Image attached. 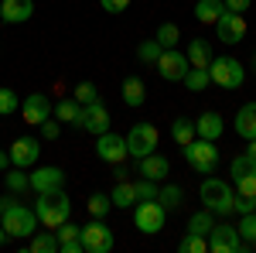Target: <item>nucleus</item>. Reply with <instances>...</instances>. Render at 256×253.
I'll return each mask as SVG.
<instances>
[{
	"mask_svg": "<svg viewBox=\"0 0 256 253\" xmlns=\"http://www.w3.org/2000/svg\"><path fill=\"white\" fill-rule=\"evenodd\" d=\"M222 4H226V11H236V14H242V11H246L253 0H222Z\"/></svg>",
	"mask_w": 256,
	"mask_h": 253,
	"instance_id": "49530a36",
	"label": "nucleus"
},
{
	"mask_svg": "<svg viewBox=\"0 0 256 253\" xmlns=\"http://www.w3.org/2000/svg\"><path fill=\"white\" fill-rule=\"evenodd\" d=\"M86 205H89V215H96V219H102V215L113 209V202H110V195H106V192L89 195V202H86Z\"/></svg>",
	"mask_w": 256,
	"mask_h": 253,
	"instance_id": "f704fd0d",
	"label": "nucleus"
},
{
	"mask_svg": "<svg viewBox=\"0 0 256 253\" xmlns=\"http://www.w3.org/2000/svg\"><path fill=\"white\" fill-rule=\"evenodd\" d=\"M7 188L18 195V192H28L31 188V178L24 175V168H14V171H7Z\"/></svg>",
	"mask_w": 256,
	"mask_h": 253,
	"instance_id": "58836bf2",
	"label": "nucleus"
},
{
	"mask_svg": "<svg viewBox=\"0 0 256 253\" xmlns=\"http://www.w3.org/2000/svg\"><path fill=\"white\" fill-rule=\"evenodd\" d=\"M229 171H232V181H236V178H246V175H256V157H250V154L232 157Z\"/></svg>",
	"mask_w": 256,
	"mask_h": 253,
	"instance_id": "473e14b6",
	"label": "nucleus"
},
{
	"mask_svg": "<svg viewBox=\"0 0 256 253\" xmlns=\"http://www.w3.org/2000/svg\"><path fill=\"white\" fill-rule=\"evenodd\" d=\"M195 120L192 117H178L174 123H171V140H174L178 147H184V144H192L195 140Z\"/></svg>",
	"mask_w": 256,
	"mask_h": 253,
	"instance_id": "393cba45",
	"label": "nucleus"
},
{
	"mask_svg": "<svg viewBox=\"0 0 256 253\" xmlns=\"http://www.w3.org/2000/svg\"><path fill=\"white\" fill-rule=\"evenodd\" d=\"M216 28H218V41L222 45H239V41L246 38V18L236 14V11H222Z\"/></svg>",
	"mask_w": 256,
	"mask_h": 253,
	"instance_id": "ddd939ff",
	"label": "nucleus"
},
{
	"mask_svg": "<svg viewBox=\"0 0 256 253\" xmlns=\"http://www.w3.org/2000/svg\"><path fill=\"white\" fill-rule=\"evenodd\" d=\"M184 55H188V65H192V69H208V62L216 59V55H212V45H208L205 38H195L192 45H188Z\"/></svg>",
	"mask_w": 256,
	"mask_h": 253,
	"instance_id": "412c9836",
	"label": "nucleus"
},
{
	"mask_svg": "<svg viewBox=\"0 0 256 253\" xmlns=\"http://www.w3.org/2000/svg\"><path fill=\"white\" fill-rule=\"evenodd\" d=\"M154 69H158L160 79H168V82H181V79H184V72H188L192 65H188V55H184V52L164 48V52H160V59L154 62Z\"/></svg>",
	"mask_w": 256,
	"mask_h": 253,
	"instance_id": "9d476101",
	"label": "nucleus"
},
{
	"mask_svg": "<svg viewBox=\"0 0 256 253\" xmlns=\"http://www.w3.org/2000/svg\"><path fill=\"white\" fill-rule=\"evenodd\" d=\"M236 229H239V236H242V243H246V250H250L256 243V212H246Z\"/></svg>",
	"mask_w": 256,
	"mask_h": 253,
	"instance_id": "e433bc0d",
	"label": "nucleus"
},
{
	"mask_svg": "<svg viewBox=\"0 0 256 253\" xmlns=\"http://www.w3.org/2000/svg\"><path fill=\"white\" fill-rule=\"evenodd\" d=\"M31 192L38 195V192H55V188H65V171H62V168H55V164H52V168H34V171H31Z\"/></svg>",
	"mask_w": 256,
	"mask_h": 253,
	"instance_id": "dca6fc26",
	"label": "nucleus"
},
{
	"mask_svg": "<svg viewBox=\"0 0 256 253\" xmlns=\"http://www.w3.org/2000/svg\"><path fill=\"white\" fill-rule=\"evenodd\" d=\"M208 253H242L246 250V243H242V236H239L236 226H229V222H216L212 229H208Z\"/></svg>",
	"mask_w": 256,
	"mask_h": 253,
	"instance_id": "423d86ee",
	"label": "nucleus"
},
{
	"mask_svg": "<svg viewBox=\"0 0 256 253\" xmlns=\"http://www.w3.org/2000/svg\"><path fill=\"white\" fill-rule=\"evenodd\" d=\"M208 79L218 89H239L246 82V65L232 55H218V59L208 62Z\"/></svg>",
	"mask_w": 256,
	"mask_h": 253,
	"instance_id": "20e7f679",
	"label": "nucleus"
},
{
	"mask_svg": "<svg viewBox=\"0 0 256 253\" xmlns=\"http://www.w3.org/2000/svg\"><path fill=\"white\" fill-rule=\"evenodd\" d=\"M10 168H34L38 164V157H41V140L38 137H18L14 144H10Z\"/></svg>",
	"mask_w": 256,
	"mask_h": 253,
	"instance_id": "9b49d317",
	"label": "nucleus"
},
{
	"mask_svg": "<svg viewBox=\"0 0 256 253\" xmlns=\"http://www.w3.org/2000/svg\"><path fill=\"white\" fill-rule=\"evenodd\" d=\"M4 243H7V229L0 226V246H4Z\"/></svg>",
	"mask_w": 256,
	"mask_h": 253,
	"instance_id": "8fccbe9b",
	"label": "nucleus"
},
{
	"mask_svg": "<svg viewBox=\"0 0 256 253\" xmlns=\"http://www.w3.org/2000/svg\"><path fill=\"white\" fill-rule=\"evenodd\" d=\"M0 226L7 229V236H14V239H28V236L38 233V212L34 209H28V205H20L14 198H4V215H0Z\"/></svg>",
	"mask_w": 256,
	"mask_h": 253,
	"instance_id": "f257e3e1",
	"label": "nucleus"
},
{
	"mask_svg": "<svg viewBox=\"0 0 256 253\" xmlns=\"http://www.w3.org/2000/svg\"><path fill=\"white\" fill-rule=\"evenodd\" d=\"M110 202H113V209H130V205H137L134 181H116L113 192H110Z\"/></svg>",
	"mask_w": 256,
	"mask_h": 253,
	"instance_id": "5701e85b",
	"label": "nucleus"
},
{
	"mask_svg": "<svg viewBox=\"0 0 256 253\" xmlns=\"http://www.w3.org/2000/svg\"><path fill=\"white\" fill-rule=\"evenodd\" d=\"M158 202L164 205V212H171V209H178V205L184 202V192H181L178 185H160L158 188Z\"/></svg>",
	"mask_w": 256,
	"mask_h": 253,
	"instance_id": "c85d7f7f",
	"label": "nucleus"
},
{
	"mask_svg": "<svg viewBox=\"0 0 256 253\" xmlns=\"http://www.w3.org/2000/svg\"><path fill=\"white\" fill-rule=\"evenodd\" d=\"M82 239H68V243H58V253H82Z\"/></svg>",
	"mask_w": 256,
	"mask_h": 253,
	"instance_id": "c03bdc74",
	"label": "nucleus"
},
{
	"mask_svg": "<svg viewBox=\"0 0 256 253\" xmlns=\"http://www.w3.org/2000/svg\"><path fill=\"white\" fill-rule=\"evenodd\" d=\"M212 226H216V212H212V209L192 212V219H188V233H198V236H208Z\"/></svg>",
	"mask_w": 256,
	"mask_h": 253,
	"instance_id": "cd10ccee",
	"label": "nucleus"
},
{
	"mask_svg": "<svg viewBox=\"0 0 256 253\" xmlns=\"http://www.w3.org/2000/svg\"><path fill=\"white\" fill-rule=\"evenodd\" d=\"M158 127L154 123H134L130 127V134H126V151L130 157H144V154H154V147H158Z\"/></svg>",
	"mask_w": 256,
	"mask_h": 253,
	"instance_id": "0eeeda50",
	"label": "nucleus"
},
{
	"mask_svg": "<svg viewBox=\"0 0 256 253\" xmlns=\"http://www.w3.org/2000/svg\"><path fill=\"white\" fill-rule=\"evenodd\" d=\"M178 250L181 253H208V239L198 236V233H188L181 243H178Z\"/></svg>",
	"mask_w": 256,
	"mask_h": 253,
	"instance_id": "c9c22d12",
	"label": "nucleus"
},
{
	"mask_svg": "<svg viewBox=\"0 0 256 253\" xmlns=\"http://www.w3.org/2000/svg\"><path fill=\"white\" fill-rule=\"evenodd\" d=\"M58 134H62V123L58 120H44V123H41V137H44V140H58Z\"/></svg>",
	"mask_w": 256,
	"mask_h": 253,
	"instance_id": "79ce46f5",
	"label": "nucleus"
},
{
	"mask_svg": "<svg viewBox=\"0 0 256 253\" xmlns=\"http://www.w3.org/2000/svg\"><path fill=\"white\" fill-rule=\"evenodd\" d=\"M110 110L102 106V103H89V106H82V117H79V127L86 130V134H92V137H99V134H106L110 130Z\"/></svg>",
	"mask_w": 256,
	"mask_h": 253,
	"instance_id": "4468645a",
	"label": "nucleus"
},
{
	"mask_svg": "<svg viewBox=\"0 0 256 253\" xmlns=\"http://www.w3.org/2000/svg\"><path fill=\"white\" fill-rule=\"evenodd\" d=\"M82 246H86V253H110L113 250V229L92 215V222L82 226Z\"/></svg>",
	"mask_w": 256,
	"mask_h": 253,
	"instance_id": "6e6552de",
	"label": "nucleus"
},
{
	"mask_svg": "<svg viewBox=\"0 0 256 253\" xmlns=\"http://www.w3.org/2000/svg\"><path fill=\"white\" fill-rule=\"evenodd\" d=\"M20 110V99L14 89H7V86H0V117H10V113H18Z\"/></svg>",
	"mask_w": 256,
	"mask_h": 253,
	"instance_id": "72a5a7b5",
	"label": "nucleus"
},
{
	"mask_svg": "<svg viewBox=\"0 0 256 253\" xmlns=\"http://www.w3.org/2000/svg\"><path fill=\"white\" fill-rule=\"evenodd\" d=\"M144 99H147V86L137 76H126L123 79V103L126 106H144Z\"/></svg>",
	"mask_w": 256,
	"mask_h": 253,
	"instance_id": "b1692460",
	"label": "nucleus"
},
{
	"mask_svg": "<svg viewBox=\"0 0 256 253\" xmlns=\"http://www.w3.org/2000/svg\"><path fill=\"white\" fill-rule=\"evenodd\" d=\"M253 69H256V55H253Z\"/></svg>",
	"mask_w": 256,
	"mask_h": 253,
	"instance_id": "603ef678",
	"label": "nucleus"
},
{
	"mask_svg": "<svg viewBox=\"0 0 256 253\" xmlns=\"http://www.w3.org/2000/svg\"><path fill=\"white\" fill-rule=\"evenodd\" d=\"M20 117L28 120L31 127H41L44 120L52 117V99L44 96V93H31V96L20 103Z\"/></svg>",
	"mask_w": 256,
	"mask_h": 253,
	"instance_id": "2eb2a0df",
	"label": "nucleus"
},
{
	"mask_svg": "<svg viewBox=\"0 0 256 253\" xmlns=\"http://www.w3.org/2000/svg\"><path fill=\"white\" fill-rule=\"evenodd\" d=\"M171 171V164H168V157H160L158 151L154 154H144L137 157V175L140 178H150V181H164V175Z\"/></svg>",
	"mask_w": 256,
	"mask_h": 253,
	"instance_id": "f3484780",
	"label": "nucleus"
},
{
	"mask_svg": "<svg viewBox=\"0 0 256 253\" xmlns=\"http://www.w3.org/2000/svg\"><path fill=\"white\" fill-rule=\"evenodd\" d=\"M34 212H38V222L44 226V229H55V226H62V222L72 215V202H68L65 188L38 192V198H34Z\"/></svg>",
	"mask_w": 256,
	"mask_h": 253,
	"instance_id": "f03ea898",
	"label": "nucleus"
},
{
	"mask_svg": "<svg viewBox=\"0 0 256 253\" xmlns=\"http://www.w3.org/2000/svg\"><path fill=\"white\" fill-rule=\"evenodd\" d=\"M158 181H150V178H140L134 181V192H137V202H150V198H158Z\"/></svg>",
	"mask_w": 256,
	"mask_h": 253,
	"instance_id": "4c0bfd02",
	"label": "nucleus"
},
{
	"mask_svg": "<svg viewBox=\"0 0 256 253\" xmlns=\"http://www.w3.org/2000/svg\"><path fill=\"white\" fill-rule=\"evenodd\" d=\"M0 215H4V198H0Z\"/></svg>",
	"mask_w": 256,
	"mask_h": 253,
	"instance_id": "3c124183",
	"label": "nucleus"
},
{
	"mask_svg": "<svg viewBox=\"0 0 256 253\" xmlns=\"http://www.w3.org/2000/svg\"><path fill=\"white\" fill-rule=\"evenodd\" d=\"M7 168H10V154H7V151H0V171H7Z\"/></svg>",
	"mask_w": 256,
	"mask_h": 253,
	"instance_id": "de8ad7c7",
	"label": "nucleus"
},
{
	"mask_svg": "<svg viewBox=\"0 0 256 253\" xmlns=\"http://www.w3.org/2000/svg\"><path fill=\"white\" fill-rule=\"evenodd\" d=\"M181 82H184L192 93H205V89L212 86V79H208V69H188Z\"/></svg>",
	"mask_w": 256,
	"mask_h": 253,
	"instance_id": "c756f323",
	"label": "nucleus"
},
{
	"mask_svg": "<svg viewBox=\"0 0 256 253\" xmlns=\"http://www.w3.org/2000/svg\"><path fill=\"white\" fill-rule=\"evenodd\" d=\"M28 253H58V236H55V229L52 233H34L28 236Z\"/></svg>",
	"mask_w": 256,
	"mask_h": 253,
	"instance_id": "a878e982",
	"label": "nucleus"
},
{
	"mask_svg": "<svg viewBox=\"0 0 256 253\" xmlns=\"http://www.w3.org/2000/svg\"><path fill=\"white\" fill-rule=\"evenodd\" d=\"M222 130H226V123H222V117H218L216 110H208V113H202V117L195 120V134L205 137V140H218Z\"/></svg>",
	"mask_w": 256,
	"mask_h": 253,
	"instance_id": "6ab92c4d",
	"label": "nucleus"
},
{
	"mask_svg": "<svg viewBox=\"0 0 256 253\" xmlns=\"http://www.w3.org/2000/svg\"><path fill=\"white\" fill-rule=\"evenodd\" d=\"M160 52H164V48L158 45V38H147V41H140V45H137V62L154 65V62L160 59Z\"/></svg>",
	"mask_w": 256,
	"mask_h": 253,
	"instance_id": "7c9ffc66",
	"label": "nucleus"
},
{
	"mask_svg": "<svg viewBox=\"0 0 256 253\" xmlns=\"http://www.w3.org/2000/svg\"><path fill=\"white\" fill-rule=\"evenodd\" d=\"M246 154L256 157V137H253V140H246Z\"/></svg>",
	"mask_w": 256,
	"mask_h": 253,
	"instance_id": "09e8293b",
	"label": "nucleus"
},
{
	"mask_svg": "<svg viewBox=\"0 0 256 253\" xmlns=\"http://www.w3.org/2000/svg\"><path fill=\"white\" fill-rule=\"evenodd\" d=\"M164 205H160L158 198H150V202H137V212H134V226H137L140 233L154 236L164 229Z\"/></svg>",
	"mask_w": 256,
	"mask_h": 253,
	"instance_id": "1a4fd4ad",
	"label": "nucleus"
},
{
	"mask_svg": "<svg viewBox=\"0 0 256 253\" xmlns=\"http://www.w3.org/2000/svg\"><path fill=\"white\" fill-rule=\"evenodd\" d=\"M198 198L205 202V209H212L218 215L232 212V202H236V188L229 181H218V178H205L202 188H198Z\"/></svg>",
	"mask_w": 256,
	"mask_h": 253,
	"instance_id": "7ed1b4c3",
	"label": "nucleus"
},
{
	"mask_svg": "<svg viewBox=\"0 0 256 253\" xmlns=\"http://www.w3.org/2000/svg\"><path fill=\"white\" fill-rule=\"evenodd\" d=\"M181 151H184V161L195 168L198 175H212V171L218 168V147H216V140L195 137V140H192V144H184Z\"/></svg>",
	"mask_w": 256,
	"mask_h": 253,
	"instance_id": "39448f33",
	"label": "nucleus"
},
{
	"mask_svg": "<svg viewBox=\"0 0 256 253\" xmlns=\"http://www.w3.org/2000/svg\"><path fill=\"white\" fill-rule=\"evenodd\" d=\"M130 175H134V171H130L123 161H120V164H113V178H116V181H130Z\"/></svg>",
	"mask_w": 256,
	"mask_h": 253,
	"instance_id": "a18cd8bd",
	"label": "nucleus"
},
{
	"mask_svg": "<svg viewBox=\"0 0 256 253\" xmlns=\"http://www.w3.org/2000/svg\"><path fill=\"white\" fill-rule=\"evenodd\" d=\"M34 14V0H0V21L7 24H24Z\"/></svg>",
	"mask_w": 256,
	"mask_h": 253,
	"instance_id": "a211bd4d",
	"label": "nucleus"
},
{
	"mask_svg": "<svg viewBox=\"0 0 256 253\" xmlns=\"http://www.w3.org/2000/svg\"><path fill=\"white\" fill-rule=\"evenodd\" d=\"M72 96L79 99L82 106H89V103H96V99H99V89H96V82H79Z\"/></svg>",
	"mask_w": 256,
	"mask_h": 253,
	"instance_id": "ea45409f",
	"label": "nucleus"
},
{
	"mask_svg": "<svg viewBox=\"0 0 256 253\" xmlns=\"http://www.w3.org/2000/svg\"><path fill=\"white\" fill-rule=\"evenodd\" d=\"M96 157L99 161H106V164H120V161H126L130 151H126V137L113 134V130H106V134L96 137Z\"/></svg>",
	"mask_w": 256,
	"mask_h": 253,
	"instance_id": "f8f14e48",
	"label": "nucleus"
},
{
	"mask_svg": "<svg viewBox=\"0 0 256 253\" xmlns=\"http://www.w3.org/2000/svg\"><path fill=\"white\" fill-rule=\"evenodd\" d=\"M52 113L58 123H72V127H79V117H82V103L76 96L72 99H58L55 106H52Z\"/></svg>",
	"mask_w": 256,
	"mask_h": 253,
	"instance_id": "4be33fe9",
	"label": "nucleus"
},
{
	"mask_svg": "<svg viewBox=\"0 0 256 253\" xmlns=\"http://www.w3.org/2000/svg\"><path fill=\"white\" fill-rule=\"evenodd\" d=\"M99 7L110 11V14H123V11L130 7V0H99Z\"/></svg>",
	"mask_w": 256,
	"mask_h": 253,
	"instance_id": "37998d69",
	"label": "nucleus"
},
{
	"mask_svg": "<svg viewBox=\"0 0 256 253\" xmlns=\"http://www.w3.org/2000/svg\"><path fill=\"white\" fill-rule=\"evenodd\" d=\"M154 38H158L160 48H174L178 38H181V31H178V24H174V21H164V24L158 28V35H154Z\"/></svg>",
	"mask_w": 256,
	"mask_h": 253,
	"instance_id": "2f4dec72",
	"label": "nucleus"
},
{
	"mask_svg": "<svg viewBox=\"0 0 256 253\" xmlns=\"http://www.w3.org/2000/svg\"><path fill=\"white\" fill-rule=\"evenodd\" d=\"M232 188H236V195H250V198H256V175L236 178V181H232Z\"/></svg>",
	"mask_w": 256,
	"mask_h": 253,
	"instance_id": "a19ab883",
	"label": "nucleus"
},
{
	"mask_svg": "<svg viewBox=\"0 0 256 253\" xmlns=\"http://www.w3.org/2000/svg\"><path fill=\"white\" fill-rule=\"evenodd\" d=\"M236 134L242 137V140H253L256 137V103H246V106H239L236 113Z\"/></svg>",
	"mask_w": 256,
	"mask_h": 253,
	"instance_id": "aec40b11",
	"label": "nucleus"
},
{
	"mask_svg": "<svg viewBox=\"0 0 256 253\" xmlns=\"http://www.w3.org/2000/svg\"><path fill=\"white\" fill-rule=\"evenodd\" d=\"M222 11H226L222 0H198L195 4V21H202V24H216Z\"/></svg>",
	"mask_w": 256,
	"mask_h": 253,
	"instance_id": "bb28decb",
	"label": "nucleus"
}]
</instances>
